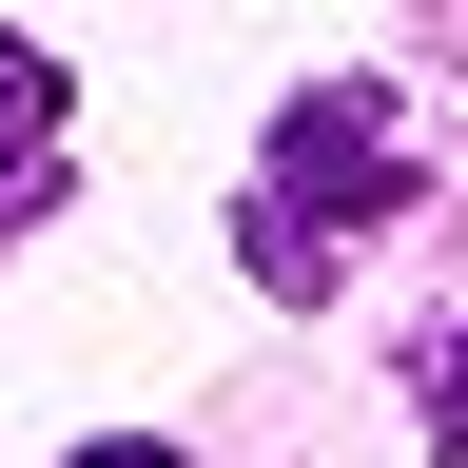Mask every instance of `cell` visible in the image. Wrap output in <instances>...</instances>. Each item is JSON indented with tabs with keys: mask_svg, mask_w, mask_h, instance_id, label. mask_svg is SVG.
<instances>
[{
	"mask_svg": "<svg viewBox=\"0 0 468 468\" xmlns=\"http://www.w3.org/2000/svg\"><path fill=\"white\" fill-rule=\"evenodd\" d=\"M79 468H176V449H156V430H98V449H79Z\"/></svg>",
	"mask_w": 468,
	"mask_h": 468,
	"instance_id": "obj_5",
	"label": "cell"
},
{
	"mask_svg": "<svg viewBox=\"0 0 468 468\" xmlns=\"http://www.w3.org/2000/svg\"><path fill=\"white\" fill-rule=\"evenodd\" d=\"M39 137H58V58H39V39H0V156H39Z\"/></svg>",
	"mask_w": 468,
	"mask_h": 468,
	"instance_id": "obj_2",
	"label": "cell"
},
{
	"mask_svg": "<svg viewBox=\"0 0 468 468\" xmlns=\"http://www.w3.org/2000/svg\"><path fill=\"white\" fill-rule=\"evenodd\" d=\"M371 215H410V137H390V98L371 79H313L273 117V156H254V196H234V254H254V292H313L351 273V234Z\"/></svg>",
	"mask_w": 468,
	"mask_h": 468,
	"instance_id": "obj_1",
	"label": "cell"
},
{
	"mask_svg": "<svg viewBox=\"0 0 468 468\" xmlns=\"http://www.w3.org/2000/svg\"><path fill=\"white\" fill-rule=\"evenodd\" d=\"M410 390H430V449L468 468V332H430V371H410Z\"/></svg>",
	"mask_w": 468,
	"mask_h": 468,
	"instance_id": "obj_3",
	"label": "cell"
},
{
	"mask_svg": "<svg viewBox=\"0 0 468 468\" xmlns=\"http://www.w3.org/2000/svg\"><path fill=\"white\" fill-rule=\"evenodd\" d=\"M39 196H58V156H0V234H20V215H39Z\"/></svg>",
	"mask_w": 468,
	"mask_h": 468,
	"instance_id": "obj_4",
	"label": "cell"
}]
</instances>
